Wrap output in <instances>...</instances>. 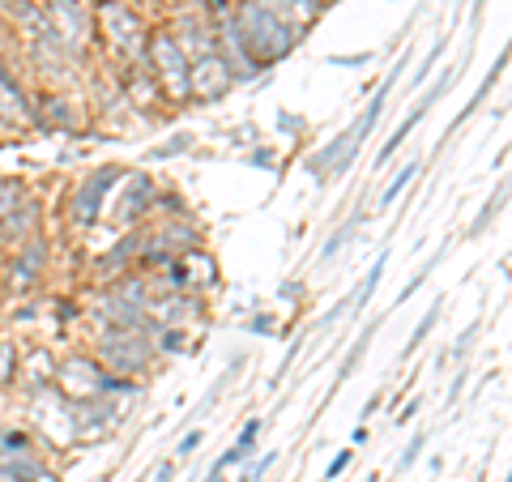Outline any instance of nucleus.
Instances as JSON below:
<instances>
[{
	"label": "nucleus",
	"instance_id": "f257e3e1",
	"mask_svg": "<svg viewBox=\"0 0 512 482\" xmlns=\"http://www.w3.org/2000/svg\"><path fill=\"white\" fill-rule=\"evenodd\" d=\"M231 22H235L239 39H244L248 56H252V64L261 73L274 69V64H282L299 47V39H303L299 30H291L278 18V13H269L261 0H235V5H231Z\"/></svg>",
	"mask_w": 512,
	"mask_h": 482
},
{
	"label": "nucleus",
	"instance_id": "f03ea898",
	"mask_svg": "<svg viewBox=\"0 0 512 482\" xmlns=\"http://www.w3.org/2000/svg\"><path fill=\"white\" fill-rule=\"evenodd\" d=\"M94 35L107 43V52L116 56L124 69L146 64L150 26L137 18L133 5H124V0H99V5H94Z\"/></svg>",
	"mask_w": 512,
	"mask_h": 482
},
{
	"label": "nucleus",
	"instance_id": "7ed1b4c3",
	"mask_svg": "<svg viewBox=\"0 0 512 482\" xmlns=\"http://www.w3.org/2000/svg\"><path fill=\"white\" fill-rule=\"evenodd\" d=\"M94 363L103 372L120 376V380H133V376H146L150 363H154V333H137V329H99L94 333Z\"/></svg>",
	"mask_w": 512,
	"mask_h": 482
},
{
	"label": "nucleus",
	"instance_id": "20e7f679",
	"mask_svg": "<svg viewBox=\"0 0 512 482\" xmlns=\"http://www.w3.org/2000/svg\"><path fill=\"white\" fill-rule=\"evenodd\" d=\"M56 389L69 401H94V397H116V393H137V380H120L103 372L94 355H69L56 363Z\"/></svg>",
	"mask_w": 512,
	"mask_h": 482
},
{
	"label": "nucleus",
	"instance_id": "39448f33",
	"mask_svg": "<svg viewBox=\"0 0 512 482\" xmlns=\"http://www.w3.org/2000/svg\"><path fill=\"white\" fill-rule=\"evenodd\" d=\"M43 22L64 52L82 60L94 43V5L90 0H47L43 5Z\"/></svg>",
	"mask_w": 512,
	"mask_h": 482
},
{
	"label": "nucleus",
	"instance_id": "423d86ee",
	"mask_svg": "<svg viewBox=\"0 0 512 482\" xmlns=\"http://www.w3.org/2000/svg\"><path fill=\"white\" fill-rule=\"evenodd\" d=\"M146 69L158 82L167 103H188V56L180 52V43L171 39V30H150L146 39Z\"/></svg>",
	"mask_w": 512,
	"mask_h": 482
},
{
	"label": "nucleus",
	"instance_id": "0eeeda50",
	"mask_svg": "<svg viewBox=\"0 0 512 482\" xmlns=\"http://www.w3.org/2000/svg\"><path fill=\"white\" fill-rule=\"evenodd\" d=\"M154 201H158V180L146 171H124L120 180V192L116 197H107V218L116 222L120 231H133L137 222H146L154 214Z\"/></svg>",
	"mask_w": 512,
	"mask_h": 482
},
{
	"label": "nucleus",
	"instance_id": "6e6552de",
	"mask_svg": "<svg viewBox=\"0 0 512 482\" xmlns=\"http://www.w3.org/2000/svg\"><path fill=\"white\" fill-rule=\"evenodd\" d=\"M124 180V171L120 167H99L94 175H86L82 184L73 188V197H69V227L73 231H90L94 222L103 218V210H107V197L116 192V184Z\"/></svg>",
	"mask_w": 512,
	"mask_h": 482
},
{
	"label": "nucleus",
	"instance_id": "1a4fd4ad",
	"mask_svg": "<svg viewBox=\"0 0 512 482\" xmlns=\"http://www.w3.org/2000/svg\"><path fill=\"white\" fill-rule=\"evenodd\" d=\"M231 86H235V77L218 52L188 60V103H218Z\"/></svg>",
	"mask_w": 512,
	"mask_h": 482
},
{
	"label": "nucleus",
	"instance_id": "9d476101",
	"mask_svg": "<svg viewBox=\"0 0 512 482\" xmlns=\"http://www.w3.org/2000/svg\"><path fill=\"white\" fill-rule=\"evenodd\" d=\"M171 39L180 43V52L188 60H197V56H210L218 52V35H214V22L205 18V13H192V9H175V18H171Z\"/></svg>",
	"mask_w": 512,
	"mask_h": 482
},
{
	"label": "nucleus",
	"instance_id": "9b49d317",
	"mask_svg": "<svg viewBox=\"0 0 512 482\" xmlns=\"http://www.w3.org/2000/svg\"><path fill=\"white\" fill-rule=\"evenodd\" d=\"M26 56H30V64H35V73H43L47 82H64V77H69L77 64H82L77 56L64 52V47H60L52 35H47V26L39 30V35L26 39Z\"/></svg>",
	"mask_w": 512,
	"mask_h": 482
},
{
	"label": "nucleus",
	"instance_id": "f8f14e48",
	"mask_svg": "<svg viewBox=\"0 0 512 482\" xmlns=\"http://www.w3.org/2000/svg\"><path fill=\"white\" fill-rule=\"evenodd\" d=\"M47 239H43V231H35L30 239H22L18 244V256H13V265H9V286L13 291H30L43 273H47Z\"/></svg>",
	"mask_w": 512,
	"mask_h": 482
},
{
	"label": "nucleus",
	"instance_id": "ddd939ff",
	"mask_svg": "<svg viewBox=\"0 0 512 482\" xmlns=\"http://www.w3.org/2000/svg\"><path fill=\"white\" fill-rule=\"evenodd\" d=\"M35 124V107H30L26 90L18 86V77L9 73V64L0 60V128H18Z\"/></svg>",
	"mask_w": 512,
	"mask_h": 482
},
{
	"label": "nucleus",
	"instance_id": "4468645a",
	"mask_svg": "<svg viewBox=\"0 0 512 482\" xmlns=\"http://www.w3.org/2000/svg\"><path fill=\"white\" fill-rule=\"evenodd\" d=\"M120 90H124V103L128 107H141V111H150L158 99H163V90H158V82L150 77L146 64H137V69H124L120 73Z\"/></svg>",
	"mask_w": 512,
	"mask_h": 482
},
{
	"label": "nucleus",
	"instance_id": "2eb2a0df",
	"mask_svg": "<svg viewBox=\"0 0 512 482\" xmlns=\"http://www.w3.org/2000/svg\"><path fill=\"white\" fill-rule=\"evenodd\" d=\"M261 5L269 13H278V18L291 26V30H299V35H308V30L320 22V13H325L320 0H261Z\"/></svg>",
	"mask_w": 512,
	"mask_h": 482
},
{
	"label": "nucleus",
	"instance_id": "dca6fc26",
	"mask_svg": "<svg viewBox=\"0 0 512 482\" xmlns=\"http://www.w3.org/2000/svg\"><path fill=\"white\" fill-rule=\"evenodd\" d=\"M184 269V282H188V291L192 295H201V291H210V286L218 282V261L205 248H192V252H180L175 256Z\"/></svg>",
	"mask_w": 512,
	"mask_h": 482
},
{
	"label": "nucleus",
	"instance_id": "f3484780",
	"mask_svg": "<svg viewBox=\"0 0 512 482\" xmlns=\"http://www.w3.org/2000/svg\"><path fill=\"white\" fill-rule=\"evenodd\" d=\"M39 222H43V210H39V201H22L18 210H13L5 222H0V244H22V239H30L39 231Z\"/></svg>",
	"mask_w": 512,
	"mask_h": 482
},
{
	"label": "nucleus",
	"instance_id": "a211bd4d",
	"mask_svg": "<svg viewBox=\"0 0 512 482\" xmlns=\"http://www.w3.org/2000/svg\"><path fill=\"white\" fill-rule=\"evenodd\" d=\"M427 111H431V107H423V103H414V111H410V116H406L402 124H397V128H393V137H389V141H384V150H380V163H384V158H393V150H402V146H406V137L414 133V128H419V120L427 116Z\"/></svg>",
	"mask_w": 512,
	"mask_h": 482
},
{
	"label": "nucleus",
	"instance_id": "6ab92c4d",
	"mask_svg": "<svg viewBox=\"0 0 512 482\" xmlns=\"http://www.w3.org/2000/svg\"><path fill=\"white\" fill-rule=\"evenodd\" d=\"M22 201H26V184L18 180V175H0V222L18 210Z\"/></svg>",
	"mask_w": 512,
	"mask_h": 482
},
{
	"label": "nucleus",
	"instance_id": "aec40b11",
	"mask_svg": "<svg viewBox=\"0 0 512 482\" xmlns=\"http://www.w3.org/2000/svg\"><path fill=\"white\" fill-rule=\"evenodd\" d=\"M414 175H419V163H410V167H402V171L393 175V184L380 192V210H389V205H393L397 197H402V192L410 188V180H414Z\"/></svg>",
	"mask_w": 512,
	"mask_h": 482
},
{
	"label": "nucleus",
	"instance_id": "412c9836",
	"mask_svg": "<svg viewBox=\"0 0 512 482\" xmlns=\"http://www.w3.org/2000/svg\"><path fill=\"white\" fill-rule=\"evenodd\" d=\"M380 278H384V256H380V261H376L372 269H367V278H363V286H359V291H355V299H350V303H355V308H359V312L367 308V299H372V295H376V286H380Z\"/></svg>",
	"mask_w": 512,
	"mask_h": 482
},
{
	"label": "nucleus",
	"instance_id": "4be33fe9",
	"mask_svg": "<svg viewBox=\"0 0 512 482\" xmlns=\"http://www.w3.org/2000/svg\"><path fill=\"white\" fill-rule=\"evenodd\" d=\"M436 320H440V299H436V303H431V308H427V316L419 320V325H414V333H410V342H406V355H414V350H419V346H423V337H427L431 329H436Z\"/></svg>",
	"mask_w": 512,
	"mask_h": 482
},
{
	"label": "nucleus",
	"instance_id": "5701e85b",
	"mask_svg": "<svg viewBox=\"0 0 512 482\" xmlns=\"http://www.w3.org/2000/svg\"><path fill=\"white\" fill-rule=\"evenodd\" d=\"M355 227H359V218H350V222H346V227H338V231H333V235H329V244H325V248H320V261H333V256H338V252H342V244H346V239H350V231H355Z\"/></svg>",
	"mask_w": 512,
	"mask_h": 482
},
{
	"label": "nucleus",
	"instance_id": "b1692460",
	"mask_svg": "<svg viewBox=\"0 0 512 482\" xmlns=\"http://www.w3.org/2000/svg\"><path fill=\"white\" fill-rule=\"evenodd\" d=\"M372 333H376V325H367V329H363V337H359V342H355V350H350V355L342 359V372H338L342 380H346L350 372H355V363L363 359V350H367V342H372Z\"/></svg>",
	"mask_w": 512,
	"mask_h": 482
},
{
	"label": "nucleus",
	"instance_id": "393cba45",
	"mask_svg": "<svg viewBox=\"0 0 512 482\" xmlns=\"http://www.w3.org/2000/svg\"><path fill=\"white\" fill-rule=\"evenodd\" d=\"M504 197H508V188H500V192H495V197L487 201V210H483V214H478V222H474V227H470V235H483V231H487V222H491L495 214H500V205H504Z\"/></svg>",
	"mask_w": 512,
	"mask_h": 482
},
{
	"label": "nucleus",
	"instance_id": "a878e982",
	"mask_svg": "<svg viewBox=\"0 0 512 482\" xmlns=\"http://www.w3.org/2000/svg\"><path fill=\"white\" fill-rule=\"evenodd\" d=\"M261 427H265L261 419H248V423H244V431H239V440H235V444L244 448V453H252V444H256V436H261Z\"/></svg>",
	"mask_w": 512,
	"mask_h": 482
},
{
	"label": "nucleus",
	"instance_id": "bb28decb",
	"mask_svg": "<svg viewBox=\"0 0 512 482\" xmlns=\"http://www.w3.org/2000/svg\"><path fill=\"white\" fill-rule=\"evenodd\" d=\"M274 461H278V453H265V457H261V461H256V465H252V470L244 474V482H261V478H265L269 470H274Z\"/></svg>",
	"mask_w": 512,
	"mask_h": 482
},
{
	"label": "nucleus",
	"instance_id": "cd10ccee",
	"mask_svg": "<svg viewBox=\"0 0 512 482\" xmlns=\"http://www.w3.org/2000/svg\"><path fill=\"white\" fill-rule=\"evenodd\" d=\"M13 367H18V355H13V346H0V384H9Z\"/></svg>",
	"mask_w": 512,
	"mask_h": 482
},
{
	"label": "nucleus",
	"instance_id": "c85d7f7f",
	"mask_svg": "<svg viewBox=\"0 0 512 482\" xmlns=\"http://www.w3.org/2000/svg\"><path fill=\"white\" fill-rule=\"evenodd\" d=\"M201 431H188V436L180 440V448H175V457H192V453H197V448H201Z\"/></svg>",
	"mask_w": 512,
	"mask_h": 482
},
{
	"label": "nucleus",
	"instance_id": "c756f323",
	"mask_svg": "<svg viewBox=\"0 0 512 482\" xmlns=\"http://www.w3.org/2000/svg\"><path fill=\"white\" fill-rule=\"evenodd\" d=\"M440 52H444V39H440L436 47H431V56H427V60L419 64V73H414V82H410V86H419V82H423V77L431 73V64H436V56H440Z\"/></svg>",
	"mask_w": 512,
	"mask_h": 482
},
{
	"label": "nucleus",
	"instance_id": "7c9ffc66",
	"mask_svg": "<svg viewBox=\"0 0 512 482\" xmlns=\"http://www.w3.org/2000/svg\"><path fill=\"white\" fill-rule=\"evenodd\" d=\"M474 333H478V325H470L466 333L457 337V346H453V359H466V355H470V342H474Z\"/></svg>",
	"mask_w": 512,
	"mask_h": 482
},
{
	"label": "nucleus",
	"instance_id": "2f4dec72",
	"mask_svg": "<svg viewBox=\"0 0 512 482\" xmlns=\"http://www.w3.org/2000/svg\"><path fill=\"white\" fill-rule=\"evenodd\" d=\"M367 60H372L367 52H359V56H329V64H342V69H363Z\"/></svg>",
	"mask_w": 512,
	"mask_h": 482
},
{
	"label": "nucleus",
	"instance_id": "473e14b6",
	"mask_svg": "<svg viewBox=\"0 0 512 482\" xmlns=\"http://www.w3.org/2000/svg\"><path fill=\"white\" fill-rule=\"evenodd\" d=\"M423 444H427V436H414V440H410V448L402 453V465H397V470H406V465H410L414 457H419V448H423Z\"/></svg>",
	"mask_w": 512,
	"mask_h": 482
},
{
	"label": "nucleus",
	"instance_id": "72a5a7b5",
	"mask_svg": "<svg viewBox=\"0 0 512 482\" xmlns=\"http://www.w3.org/2000/svg\"><path fill=\"white\" fill-rule=\"evenodd\" d=\"M346 465H350V448H346V453H338V457H333V465H329V470H325V478L333 482V478H338V474L346 470Z\"/></svg>",
	"mask_w": 512,
	"mask_h": 482
},
{
	"label": "nucleus",
	"instance_id": "f704fd0d",
	"mask_svg": "<svg viewBox=\"0 0 512 482\" xmlns=\"http://www.w3.org/2000/svg\"><path fill=\"white\" fill-rule=\"evenodd\" d=\"M171 478H175V461H163V465L154 470V482H171Z\"/></svg>",
	"mask_w": 512,
	"mask_h": 482
},
{
	"label": "nucleus",
	"instance_id": "c9c22d12",
	"mask_svg": "<svg viewBox=\"0 0 512 482\" xmlns=\"http://www.w3.org/2000/svg\"><path fill=\"white\" fill-rule=\"evenodd\" d=\"M320 5H325V9H329V5H333V0H320Z\"/></svg>",
	"mask_w": 512,
	"mask_h": 482
},
{
	"label": "nucleus",
	"instance_id": "e433bc0d",
	"mask_svg": "<svg viewBox=\"0 0 512 482\" xmlns=\"http://www.w3.org/2000/svg\"><path fill=\"white\" fill-rule=\"evenodd\" d=\"M0 436H5V423H0Z\"/></svg>",
	"mask_w": 512,
	"mask_h": 482
},
{
	"label": "nucleus",
	"instance_id": "4c0bfd02",
	"mask_svg": "<svg viewBox=\"0 0 512 482\" xmlns=\"http://www.w3.org/2000/svg\"><path fill=\"white\" fill-rule=\"evenodd\" d=\"M504 482H508V478H504Z\"/></svg>",
	"mask_w": 512,
	"mask_h": 482
}]
</instances>
